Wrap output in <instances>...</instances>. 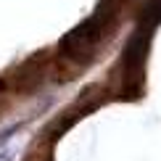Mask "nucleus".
Segmentation results:
<instances>
[{
	"mask_svg": "<svg viewBox=\"0 0 161 161\" xmlns=\"http://www.w3.org/2000/svg\"><path fill=\"white\" fill-rule=\"evenodd\" d=\"M53 71V61L42 56H35L29 61L19 64L16 69L5 71V85L13 92H35L37 87L48 82V74Z\"/></svg>",
	"mask_w": 161,
	"mask_h": 161,
	"instance_id": "f257e3e1",
	"label": "nucleus"
}]
</instances>
